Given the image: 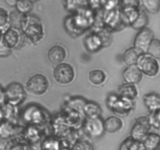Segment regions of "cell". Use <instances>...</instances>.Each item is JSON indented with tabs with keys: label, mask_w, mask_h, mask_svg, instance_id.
Returning <instances> with one entry per match:
<instances>
[{
	"label": "cell",
	"mask_w": 160,
	"mask_h": 150,
	"mask_svg": "<svg viewBox=\"0 0 160 150\" xmlns=\"http://www.w3.org/2000/svg\"><path fill=\"white\" fill-rule=\"evenodd\" d=\"M95 16V11L88 6H84L66 17L64 28L70 36L77 38L92 28Z\"/></svg>",
	"instance_id": "6da1fadb"
},
{
	"label": "cell",
	"mask_w": 160,
	"mask_h": 150,
	"mask_svg": "<svg viewBox=\"0 0 160 150\" xmlns=\"http://www.w3.org/2000/svg\"><path fill=\"white\" fill-rule=\"evenodd\" d=\"M20 30L26 38L37 44L44 38V27L42 20L36 16L29 13L23 16Z\"/></svg>",
	"instance_id": "7a4b0ae2"
},
{
	"label": "cell",
	"mask_w": 160,
	"mask_h": 150,
	"mask_svg": "<svg viewBox=\"0 0 160 150\" xmlns=\"http://www.w3.org/2000/svg\"><path fill=\"white\" fill-rule=\"evenodd\" d=\"M108 108L112 112L120 117H126L134 108V100L121 97L117 93H112L106 101Z\"/></svg>",
	"instance_id": "3957f363"
},
{
	"label": "cell",
	"mask_w": 160,
	"mask_h": 150,
	"mask_svg": "<svg viewBox=\"0 0 160 150\" xmlns=\"http://www.w3.org/2000/svg\"><path fill=\"white\" fill-rule=\"evenodd\" d=\"M48 113L42 106L35 104L28 105L21 113L20 112V118L28 125L42 126L48 121Z\"/></svg>",
	"instance_id": "277c9868"
},
{
	"label": "cell",
	"mask_w": 160,
	"mask_h": 150,
	"mask_svg": "<svg viewBox=\"0 0 160 150\" xmlns=\"http://www.w3.org/2000/svg\"><path fill=\"white\" fill-rule=\"evenodd\" d=\"M102 22L104 27L107 29L112 31H120L125 28L120 17V6L113 8H103Z\"/></svg>",
	"instance_id": "5b68a950"
},
{
	"label": "cell",
	"mask_w": 160,
	"mask_h": 150,
	"mask_svg": "<svg viewBox=\"0 0 160 150\" xmlns=\"http://www.w3.org/2000/svg\"><path fill=\"white\" fill-rule=\"evenodd\" d=\"M159 59H156L148 52H142L138 56L135 65L142 73L148 77H156L160 71Z\"/></svg>",
	"instance_id": "8992f818"
},
{
	"label": "cell",
	"mask_w": 160,
	"mask_h": 150,
	"mask_svg": "<svg viewBox=\"0 0 160 150\" xmlns=\"http://www.w3.org/2000/svg\"><path fill=\"white\" fill-rule=\"evenodd\" d=\"M48 87L49 83L46 77L41 73H36L28 80L25 89L34 96H40L48 92Z\"/></svg>",
	"instance_id": "52a82bcc"
},
{
	"label": "cell",
	"mask_w": 160,
	"mask_h": 150,
	"mask_svg": "<svg viewBox=\"0 0 160 150\" xmlns=\"http://www.w3.org/2000/svg\"><path fill=\"white\" fill-rule=\"evenodd\" d=\"M6 102L20 106L24 102L27 93L25 88L20 83L11 82L5 88Z\"/></svg>",
	"instance_id": "ba28073f"
},
{
	"label": "cell",
	"mask_w": 160,
	"mask_h": 150,
	"mask_svg": "<svg viewBox=\"0 0 160 150\" xmlns=\"http://www.w3.org/2000/svg\"><path fill=\"white\" fill-rule=\"evenodd\" d=\"M53 78L59 84H70L74 80V69L67 62H61L55 67L53 70Z\"/></svg>",
	"instance_id": "9c48e42d"
},
{
	"label": "cell",
	"mask_w": 160,
	"mask_h": 150,
	"mask_svg": "<svg viewBox=\"0 0 160 150\" xmlns=\"http://www.w3.org/2000/svg\"><path fill=\"white\" fill-rule=\"evenodd\" d=\"M83 128L84 132L89 137L93 138H99L106 132L104 128V120L101 117L94 118L86 117L83 123Z\"/></svg>",
	"instance_id": "30bf717a"
},
{
	"label": "cell",
	"mask_w": 160,
	"mask_h": 150,
	"mask_svg": "<svg viewBox=\"0 0 160 150\" xmlns=\"http://www.w3.org/2000/svg\"><path fill=\"white\" fill-rule=\"evenodd\" d=\"M148 117H140L136 120L131 131V137L134 140L143 141L151 131Z\"/></svg>",
	"instance_id": "8fae6325"
},
{
	"label": "cell",
	"mask_w": 160,
	"mask_h": 150,
	"mask_svg": "<svg viewBox=\"0 0 160 150\" xmlns=\"http://www.w3.org/2000/svg\"><path fill=\"white\" fill-rule=\"evenodd\" d=\"M154 38V33L150 28H144L139 30L134 40V45L135 48L140 50L142 52H147L150 43Z\"/></svg>",
	"instance_id": "7c38bea8"
},
{
	"label": "cell",
	"mask_w": 160,
	"mask_h": 150,
	"mask_svg": "<svg viewBox=\"0 0 160 150\" xmlns=\"http://www.w3.org/2000/svg\"><path fill=\"white\" fill-rule=\"evenodd\" d=\"M24 38L25 36L22 33L21 30L9 27L3 32L2 38L4 41L5 43L12 49L21 45L24 41V39H23Z\"/></svg>",
	"instance_id": "4fadbf2b"
},
{
	"label": "cell",
	"mask_w": 160,
	"mask_h": 150,
	"mask_svg": "<svg viewBox=\"0 0 160 150\" xmlns=\"http://www.w3.org/2000/svg\"><path fill=\"white\" fill-rule=\"evenodd\" d=\"M23 131V128L18 123H14L7 120H3L0 122V137L12 138L22 134Z\"/></svg>",
	"instance_id": "5bb4252c"
},
{
	"label": "cell",
	"mask_w": 160,
	"mask_h": 150,
	"mask_svg": "<svg viewBox=\"0 0 160 150\" xmlns=\"http://www.w3.org/2000/svg\"><path fill=\"white\" fill-rule=\"evenodd\" d=\"M84 47L89 52H96L104 48L101 36L97 31H92L88 34L84 40Z\"/></svg>",
	"instance_id": "9a60e30c"
},
{
	"label": "cell",
	"mask_w": 160,
	"mask_h": 150,
	"mask_svg": "<svg viewBox=\"0 0 160 150\" xmlns=\"http://www.w3.org/2000/svg\"><path fill=\"white\" fill-rule=\"evenodd\" d=\"M143 73L136 65L128 66L123 72V79L125 83L137 84L143 78Z\"/></svg>",
	"instance_id": "2e32d148"
},
{
	"label": "cell",
	"mask_w": 160,
	"mask_h": 150,
	"mask_svg": "<svg viewBox=\"0 0 160 150\" xmlns=\"http://www.w3.org/2000/svg\"><path fill=\"white\" fill-rule=\"evenodd\" d=\"M67 57V51L62 45H54L48 52V59L54 65L61 63Z\"/></svg>",
	"instance_id": "e0dca14e"
},
{
	"label": "cell",
	"mask_w": 160,
	"mask_h": 150,
	"mask_svg": "<svg viewBox=\"0 0 160 150\" xmlns=\"http://www.w3.org/2000/svg\"><path fill=\"white\" fill-rule=\"evenodd\" d=\"M141 8L123 7L120 8V17L125 26H131L139 14Z\"/></svg>",
	"instance_id": "ac0fdd59"
},
{
	"label": "cell",
	"mask_w": 160,
	"mask_h": 150,
	"mask_svg": "<svg viewBox=\"0 0 160 150\" xmlns=\"http://www.w3.org/2000/svg\"><path fill=\"white\" fill-rule=\"evenodd\" d=\"M18 107L19 106H14L9 102L5 103L2 106L4 120H7L14 123H18V120L20 119V111Z\"/></svg>",
	"instance_id": "d6986e66"
},
{
	"label": "cell",
	"mask_w": 160,
	"mask_h": 150,
	"mask_svg": "<svg viewBox=\"0 0 160 150\" xmlns=\"http://www.w3.org/2000/svg\"><path fill=\"white\" fill-rule=\"evenodd\" d=\"M144 104L150 112H156L160 108V95L150 92L144 96Z\"/></svg>",
	"instance_id": "ffe728a7"
},
{
	"label": "cell",
	"mask_w": 160,
	"mask_h": 150,
	"mask_svg": "<svg viewBox=\"0 0 160 150\" xmlns=\"http://www.w3.org/2000/svg\"><path fill=\"white\" fill-rule=\"evenodd\" d=\"M39 126L37 125H28V128L22 132V135L23 136L28 143H37L42 136V131L38 128Z\"/></svg>",
	"instance_id": "44dd1931"
},
{
	"label": "cell",
	"mask_w": 160,
	"mask_h": 150,
	"mask_svg": "<svg viewBox=\"0 0 160 150\" xmlns=\"http://www.w3.org/2000/svg\"><path fill=\"white\" fill-rule=\"evenodd\" d=\"M123 125L121 119L116 116L108 117L104 120L105 131L109 134H114L120 131L123 128Z\"/></svg>",
	"instance_id": "7402d4cb"
},
{
	"label": "cell",
	"mask_w": 160,
	"mask_h": 150,
	"mask_svg": "<svg viewBox=\"0 0 160 150\" xmlns=\"http://www.w3.org/2000/svg\"><path fill=\"white\" fill-rule=\"evenodd\" d=\"M135 85L136 84L124 83L119 87L117 94L121 97L135 100L138 95V91Z\"/></svg>",
	"instance_id": "603a6c76"
},
{
	"label": "cell",
	"mask_w": 160,
	"mask_h": 150,
	"mask_svg": "<svg viewBox=\"0 0 160 150\" xmlns=\"http://www.w3.org/2000/svg\"><path fill=\"white\" fill-rule=\"evenodd\" d=\"M102 109L98 103L92 101H86L83 108V112L85 117L94 118V117H101Z\"/></svg>",
	"instance_id": "cb8c5ba5"
},
{
	"label": "cell",
	"mask_w": 160,
	"mask_h": 150,
	"mask_svg": "<svg viewBox=\"0 0 160 150\" xmlns=\"http://www.w3.org/2000/svg\"><path fill=\"white\" fill-rule=\"evenodd\" d=\"M142 52L134 46L131 47V48H128L126 51L123 52V56H122V59L124 63L127 66H132L135 65L138 56L142 54Z\"/></svg>",
	"instance_id": "d4e9b609"
},
{
	"label": "cell",
	"mask_w": 160,
	"mask_h": 150,
	"mask_svg": "<svg viewBox=\"0 0 160 150\" xmlns=\"http://www.w3.org/2000/svg\"><path fill=\"white\" fill-rule=\"evenodd\" d=\"M142 142L145 150H156L160 148V135L157 133L149 132Z\"/></svg>",
	"instance_id": "484cf974"
},
{
	"label": "cell",
	"mask_w": 160,
	"mask_h": 150,
	"mask_svg": "<svg viewBox=\"0 0 160 150\" xmlns=\"http://www.w3.org/2000/svg\"><path fill=\"white\" fill-rule=\"evenodd\" d=\"M41 148L50 150L60 149L62 148V141L56 137H46L42 140Z\"/></svg>",
	"instance_id": "4316f807"
},
{
	"label": "cell",
	"mask_w": 160,
	"mask_h": 150,
	"mask_svg": "<svg viewBox=\"0 0 160 150\" xmlns=\"http://www.w3.org/2000/svg\"><path fill=\"white\" fill-rule=\"evenodd\" d=\"M148 21H149V18H148V16L147 14L146 11L141 8L138 16L136 18V20L133 22L131 27L134 28V30L139 31V30L142 29V28H146L148 23Z\"/></svg>",
	"instance_id": "83f0119b"
},
{
	"label": "cell",
	"mask_w": 160,
	"mask_h": 150,
	"mask_svg": "<svg viewBox=\"0 0 160 150\" xmlns=\"http://www.w3.org/2000/svg\"><path fill=\"white\" fill-rule=\"evenodd\" d=\"M88 79L93 85L99 86L104 84V82L106 81V74L102 70H94L89 73Z\"/></svg>",
	"instance_id": "f1b7e54d"
},
{
	"label": "cell",
	"mask_w": 160,
	"mask_h": 150,
	"mask_svg": "<svg viewBox=\"0 0 160 150\" xmlns=\"http://www.w3.org/2000/svg\"><path fill=\"white\" fill-rule=\"evenodd\" d=\"M88 0H64V6L69 12L73 13L81 8L88 6Z\"/></svg>",
	"instance_id": "f546056e"
},
{
	"label": "cell",
	"mask_w": 160,
	"mask_h": 150,
	"mask_svg": "<svg viewBox=\"0 0 160 150\" xmlns=\"http://www.w3.org/2000/svg\"><path fill=\"white\" fill-rule=\"evenodd\" d=\"M141 6L146 12L156 14L160 10V0H140Z\"/></svg>",
	"instance_id": "4dcf8cb0"
},
{
	"label": "cell",
	"mask_w": 160,
	"mask_h": 150,
	"mask_svg": "<svg viewBox=\"0 0 160 150\" xmlns=\"http://www.w3.org/2000/svg\"><path fill=\"white\" fill-rule=\"evenodd\" d=\"M34 6V2L31 0H17L16 2V9L23 15L31 13Z\"/></svg>",
	"instance_id": "1f68e13d"
},
{
	"label": "cell",
	"mask_w": 160,
	"mask_h": 150,
	"mask_svg": "<svg viewBox=\"0 0 160 150\" xmlns=\"http://www.w3.org/2000/svg\"><path fill=\"white\" fill-rule=\"evenodd\" d=\"M86 101L87 100L84 99L83 98H79V97L72 98L67 103V107L70 110L75 111V112H79L81 114H84V112H83V108H84Z\"/></svg>",
	"instance_id": "d6a6232c"
},
{
	"label": "cell",
	"mask_w": 160,
	"mask_h": 150,
	"mask_svg": "<svg viewBox=\"0 0 160 150\" xmlns=\"http://www.w3.org/2000/svg\"><path fill=\"white\" fill-rule=\"evenodd\" d=\"M23 16H24L23 14L19 12L17 9L14 11H12L9 15V27L17 28V29H20V26H21L22 20L23 18Z\"/></svg>",
	"instance_id": "836d02e7"
},
{
	"label": "cell",
	"mask_w": 160,
	"mask_h": 150,
	"mask_svg": "<svg viewBox=\"0 0 160 150\" xmlns=\"http://www.w3.org/2000/svg\"><path fill=\"white\" fill-rule=\"evenodd\" d=\"M147 52L155 57L156 59H160V39L153 38L148 46Z\"/></svg>",
	"instance_id": "e575fe53"
},
{
	"label": "cell",
	"mask_w": 160,
	"mask_h": 150,
	"mask_svg": "<svg viewBox=\"0 0 160 150\" xmlns=\"http://www.w3.org/2000/svg\"><path fill=\"white\" fill-rule=\"evenodd\" d=\"M9 15L7 11L3 8L0 7V28L4 32L7 28H9Z\"/></svg>",
	"instance_id": "d590c367"
},
{
	"label": "cell",
	"mask_w": 160,
	"mask_h": 150,
	"mask_svg": "<svg viewBox=\"0 0 160 150\" xmlns=\"http://www.w3.org/2000/svg\"><path fill=\"white\" fill-rule=\"evenodd\" d=\"M73 149H80V150H86V149H93V146L89 142L83 139H79L73 144Z\"/></svg>",
	"instance_id": "8d00e7d4"
},
{
	"label": "cell",
	"mask_w": 160,
	"mask_h": 150,
	"mask_svg": "<svg viewBox=\"0 0 160 150\" xmlns=\"http://www.w3.org/2000/svg\"><path fill=\"white\" fill-rule=\"evenodd\" d=\"M120 8L123 7H137L141 8L140 0H119Z\"/></svg>",
	"instance_id": "74e56055"
},
{
	"label": "cell",
	"mask_w": 160,
	"mask_h": 150,
	"mask_svg": "<svg viewBox=\"0 0 160 150\" xmlns=\"http://www.w3.org/2000/svg\"><path fill=\"white\" fill-rule=\"evenodd\" d=\"M107 0H88V6L94 11L103 9Z\"/></svg>",
	"instance_id": "f35d334b"
},
{
	"label": "cell",
	"mask_w": 160,
	"mask_h": 150,
	"mask_svg": "<svg viewBox=\"0 0 160 150\" xmlns=\"http://www.w3.org/2000/svg\"><path fill=\"white\" fill-rule=\"evenodd\" d=\"M12 53V48H9L4 42L2 38L0 39V57H7Z\"/></svg>",
	"instance_id": "ab89813d"
},
{
	"label": "cell",
	"mask_w": 160,
	"mask_h": 150,
	"mask_svg": "<svg viewBox=\"0 0 160 150\" xmlns=\"http://www.w3.org/2000/svg\"><path fill=\"white\" fill-rule=\"evenodd\" d=\"M12 146V138L0 137V150L11 149Z\"/></svg>",
	"instance_id": "60d3db41"
},
{
	"label": "cell",
	"mask_w": 160,
	"mask_h": 150,
	"mask_svg": "<svg viewBox=\"0 0 160 150\" xmlns=\"http://www.w3.org/2000/svg\"><path fill=\"white\" fill-rule=\"evenodd\" d=\"M134 139L133 138H131V136L128 138H127L125 139L123 142H122L121 145H120V150H130V147H131V144H132V142H134Z\"/></svg>",
	"instance_id": "b9f144b4"
},
{
	"label": "cell",
	"mask_w": 160,
	"mask_h": 150,
	"mask_svg": "<svg viewBox=\"0 0 160 150\" xmlns=\"http://www.w3.org/2000/svg\"><path fill=\"white\" fill-rule=\"evenodd\" d=\"M130 150H145V146L142 141L134 140L130 147Z\"/></svg>",
	"instance_id": "7bdbcfd3"
},
{
	"label": "cell",
	"mask_w": 160,
	"mask_h": 150,
	"mask_svg": "<svg viewBox=\"0 0 160 150\" xmlns=\"http://www.w3.org/2000/svg\"><path fill=\"white\" fill-rule=\"evenodd\" d=\"M6 102V92H5V88L0 85V107L3 106Z\"/></svg>",
	"instance_id": "ee69618b"
},
{
	"label": "cell",
	"mask_w": 160,
	"mask_h": 150,
	"mask_svg": "<svg viewBox=\"0 0 160 150\" xmlns=\"http://www.w3.org/2000/svg\"><path fill=\"white\" fill-rule=\"evenodd\" d=\"M6 1V2L7 3L9 6H15L16 5V2H17V0H5Z\"/></svg>",
	"instance_id": "f6af8a7d"
},
{
	"label": "cell",
	"mask_w": 160,
	"mask_h": 150,
	"mask_svg": "<svg viewBox=\"0 0 160 150\" xmlns=\"http://www.w3.org/2000/svg\"><path fill=\"white\" fill-rule=\"evenodd\" d=\"M154 114H155V117H156V120H158V122H159V123L160 124V108L158 109L157 111H156V112H154Z\"/></svg>",
	"instance_id": "bcb514c9"
},
{
	"label": "cell",
	"mask_w": 160,
	"mask_h": 150,
	"mask_svg": "<svg viewBox=\"0 0 160 150\" xmlns=\"http://www.w3.org/2000/svg\"><path fill=\"white\" fill-rule=\"evenodd\" d=\"M4 120V116H3V112H2V107H0V122L2 120Z\"/></svg>",
	"instance_id": "7dc6e473"
},
{
	"label": "cell",
	"mask_w": 160,
	"mask_h": 150,
	"mask_svg": "<svg viewBox=\"0 0 160 150\" xmlns=\"http://www.w3.org/2000/svg\"><path fill=\"white\" fill-rule=\"evenodd\" d=\"M2 34H3V31L0 28V39H1L2 37Z\"/></svg>",
	"instance_id": "c3c4849f"
},
{
	"label": "cell",
	"mask_w": 160,
	"mask_h": 150,
	"mask_svg": "<svg viewBox=\"0 0 160 150\" xmlns=\"http://www.w3.org/2000/svg\"><path fill=\"white\" fill-rule=\"evenodd\" d=\"M31 2H38V1H39V0H31Z\"/></svg>",
	"instance_id": "681fc988"
}]
</instances>
